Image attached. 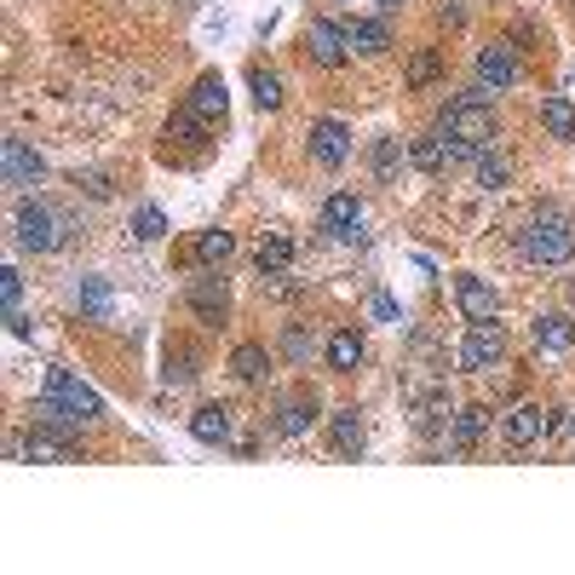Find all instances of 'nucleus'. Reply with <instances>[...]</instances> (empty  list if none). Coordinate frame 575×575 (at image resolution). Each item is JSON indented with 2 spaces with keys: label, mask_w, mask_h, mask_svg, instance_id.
Returning <instances> with one entry per match:
<instances>
[{
  "label": "nucleus",
  "mask_w": 575,
  "mask_h": 575,
  "mask_svg": "<svg viewBox=\"0 0 575 575\" xmlns=\"http://www.w3.org/2000/svg\"><path fill=\"white\" fill-rule=\"evenodd\" d=\"M437 127L455 132V139H466L472 150H489L500 139V116H495V92L484 81H472L466 92H455L444 110H437Z\"/></svg>",
  "instance_id": "f257e3e1"
},
{
  "label": "nucleus",
  "mask_w": 575,
  "mask_h": 575,
  "mask_svg": "<svg viewBox=\"0 0 575 575\" xmlns=\"http://www.w3.org/2000/svg\"><path fill=\"white\" fill-rule=\"evenodd\" d=\"M518 254H524V265H541V270L569 265V254H575V225H569V214H564V208H535V214L524 219V230H518Z\"/></svg>",
  "instance_id": "f03ea898"
},
{
  "label": "nucleus",
  "mask_w": 575,
  "mask_h": 575,
  "mask_svg": "<svg viewBox=\"0 0 575 575\" xmlns=\"http://www.w3.org/2000/svg\"><path fill=\"white\" fill-rule=\"evenodd\" d=\"M12 236H18V248H29V254H58L63 236H70V219H63L52 201H23L18 219H12Z\"/></svg>",
  "instance_id": "7ed1b4c3"
},
{
  "label": "nucleus",
  "mask_w": 575,
  "mask_h": 575,
  "mask_svg": "<svg viewBox=\"0 0 575 575\" xmlns=\"http://www.w3.org/2000/svg\"><path fill=\"white\" fill-rule=\"evenodd\" d=\"M409 156H415L420 174H432V179H449L455 167L478 161V150H472L466 139H455V132H444V127H432V132H420V139H409Z\"/></svg>",
  "instance_id": "20e7f679"
},
{
  "label": "nucleus",
  "mask_w": 575,
  "mask_h": 575,
  "mask_svg": "<svg viewBox=\"0 0 575 575\" xmlns=\"http://www.w3.org/2000/svg\"><path fill=\"white\" fill-rule=\"evenodd\" d=\"M500 357H506L500 323H466L460 346H455V368H460V375H489V368H500Z\"/></svg>",
  "instance_id": "39448f33"
},
{
  "label": "nucleus",
  "mask_w": 575,
  "mask_h": 575,
  "mask_svg": "<svg viewBox=\"0 0 575 575\" xmlns=\"http://www.w3.org/2000/svg\"><path fill=\"white\" fill-rule=\"evenodd\" d=\"M7 449H12V460H47V466H52V460H81V449L70 444V432L41 426V420L29 426V432H18Z\"/></svg>",
  "instance_id": "423d86ee"
},
{
  "label": "nucleus",
  "mask_w": 575,
  "mask_h": 575,
  "mask_svg": "<svg viewBox=\"0 0 575 575\" xmlns=\"http://www.w3.org/2000/svg\"><path fill=\"white\" fill-rule=\"evenodd\" d=\"M553 426H558V415L547 409V403H518L500 432H506V444H513V449H541L553 437Z\"/></svg>",
  "instance_id": "0eeeda50"
},
{
  "label": "nucleus",
  "mask_w": 575,
  "mask_h": 575,
  "mask_svg": "<svg viewBox=\"0 0 575 575\" xmlns=\"http://www.w3.org/2000/svg\"><path fill=\"white\" fill-rule=\"evenodd\" d=\"M306 58H311V63H323V70H346V63H351L346 23H334V18H311V23H306Z\"/></svg>",
  "instance_id": "6e6552de"
},
{
  "label": "nucleus",
  "mask_w": 575,
  "mask_h": 575,
  "mask_svg": "<svg viewBox=\"0 0 575 575\" xmlns=\"http://www.w3.org/2000/svg\"><path fill=\"white\" fill-rule=\"evenodd\" d=\"M472 76H478L489 92H506V87H518V76H524V63H518V47H513V41H489V47H478V63H472Z\"/></svg>",
  "instance_id": "1a4fd4ad"
},
{
  "label": "nucleus",
  "mask_w": 575,
  "mask_h": 575,
  "mask_svg": "<svg viewBox=\"0 0 575 575\" xmlns=\"http://www.w3.org/2000/svg\"><path fill=\"white\" fill-rule=\"evenodd\" d=\"M455 306H460L466 323H495L500 317V294H495V282L466 270V277H455Z\"/></svg>",
  "instance_id": "9d476101"
},
{
  "label": "nucleus",
  "mask_w": 575,
  "mask_h": 575,
  "mask_svg": "<svg viewBox=\"0 0 575 575\" xmlns=\"http://www.w3.org/2000/svg\"><path fill=\"white\" fill-rule=\"evenodd\" d=\"M190 311H196L201 328H225L230 323V294H225V282L214 277V270L190 282Z\"/></svg>",
  "instance_id": "9b49d317"
},
{
  "label": "nucleus",
  "mask_w": 575,
  "mask_h": 575,
  "mask_svg": "<svg viewBox=\"0 0 575 575\" xmlns=\"http://www.w3.org/2000/svg\"><path fill=\"white\" fill-rule=\"evenodd\" d=\"M306 145H311V161H323V167H346V156H351V127L346 121H311V132H306Z\"/></svg>",
  "instance_id": "f8f14e48"
},
{
  "label": "nucleus",
  "mask_w": 575,
  "mask_h": 575,
  "mask_svg": "<svg viewBox=\"0 0 575 575\" xmlns=\"http://www.w3.org/2000/svg\"><path fill=\"white\" fill-rule=\"evenodd\" d=\"M368 357V340H363V328H334L328 334V346H323V363H328V375H357Z\"/></svg>",
  "instance_id": "ddd939ff"
},
{
  "label": "nucleus",
  "mask_w": 575,
  "mask_h": 575,
  "mask_svg": "<svg viewBox=\"0 0 575 575\" xmlns=\"http://www.w3.org/2000/svg\"><path fill=\"white\" fill-rule=\"evenodd\" d=\"M317 420H323L317 391H294V397H282V403H277V420H270V426H277L282 437H306Z\"/></svg>",
  "instance_id": "4468645a"
},
{
  "label": "nucleus",
  "mask_w": 575,
  "mask_h": 575,
  "mask_svg": "<svg viewBox=\"0 0 575 575\" xmlns=\"http://www.w3.org/2000/svg\"><path fill=\"white\" fill-rule=\"evenodd\" d=\"M357 225H363V201L351 196V190H334L328 201H323V214H317V230L323 236H357Z\"/></svg>",
  "instance_id": "2eb2a0df"
},
{
  "label": "nucleus",
  "mask_w": 575,
  "mask_h": 575,
  "mask_svg": "<svg viewBox=\"0 0 575 575\" xmlns=\"http://www.w3.org/2000/svg\"><path fill=\"white\" fill-rule=\"evenodd\" d=\"M529 334H535V346L547 351V357L575 351V317H569V311H541V317L529 323Z\"/></svg>",
  "instance_id": "dca6fc26"
},
{
  "label": "nucleus",
  "mask_w": 575,
  "mask_h": 575,
  "mask_svg": "<svg viewBox=\"0 0 575 575\" xmlns=\"http://www.w3.org/2000/svg\"><path fill=\"white\" fill-rule=\"evenodd\" d=\"M230 426H236L230 403H201V409L190 415V437H196V444H208V449H225V444H230Z\"/></svg>",
  "instance_id": "f3484780"
},
{
  "label": "nucleus",
  "mask_w": 575,
  "mask_h": 575,
  "mask_svg": "<svg viewBox=\"0 0 575 575\" xmlns=\"http://www.w3.org/2000/svg\"><path fill=\"white\" fill-rule=\"evenodd\" d=\"M484 432H489V409H484V403H466V409L449 415V449L472 455V449L484 444Z\"/></svg>",
  "instance_id": "a211bd4d"
},
{
  "label": "nucleus",
  "mask_w": 575,
  "mask_h": 575,
  "mask_svg": "<svg viewBox=\"0 0 575 575\" xmlns=\"http://www.w3.org/2000/svg\"><path fill=\"white\" fill-rule=\"evenodd\" d=\"M47 391H52V397H63L70 409H81L87 420H98V415H105V403H98V391H92V386H81V380L70 375V368H47Z\"/></svg>",
  "instance_id": "6ab92c4d"
},
{
  "label": "nucleus",
  "mask_w": 575,
  "mask_h": 575,
  "mask_svg": "<svg viewBox=\"0 0 575 575\" xmlns=\"http://www.w3.org/2000/svg\"><path fill=\"white\" fill-rule=\"evenodd\" d=\"M328 437H334V455H363L368 426H363V409H357V403H346V409L328 415Z\"/></svg>",
  "instance_id": "aec40b11"
},
{
  "label": "nucleus",
  "mask_w": 575,
  "mask_h": 575,
  "mask_svg": "<svg viewBox=\"0 0 575 575\" xmlns=\"http://www.w3.org/2000/svg\"><path fill=\"white\" fill-rule=\"evenodd\" d=\"M0 161H7V185L12 190H29V185H41V174H47V161L29 150L23 139H7V150H0Z\"/></svg>",
  "instance_id": "412c9836"
},
{
  "label": "nucleus",
  "mask_w": 575,
  "mask_h": 575,
  "mask_svg": "<svg viewBox=\"0 0 575 575\" xmlns=\"http://www.w3.org/2000/svg\"><path fill=\"white\" fill-rule=\"evenodd\" d=\"M185 105H190V110H196L201 121H208V127H214V121H225V110H230L225 76H214V70H208V76H201V81L190 87V98H185Z\"/></svg>",
  "instance_id": "4be33fe9"
},
{
  "label": "nucleus",
  "mask_w": 575,
  "mask_h": 575,
  "mask_svg": "<svg viewBox=\"0 0 575 575\" xmlns=\"http://www.w3.org/2000/svg\"><path fill=\"white\" fill-rule=\"evenodd\" d=\"M444 76H449L444 52H437V47H415V52H409V70H403V87H409V92H426V87H437Z\"/></svg>",
  "instance_id": "5701e85b"
},
{
  "label": "nucleus",
  "mask_w": 575,
  "mask_h": 575,
  "mask_svg": "<svg viewBox=\"0 0 575 575\" xmlns=\"http://www.w3.org/2000/svg\"><path fill=\"white\" fill-rule=\"evenodd\" d=\"M368 167H375L380 185H391L403 167H415V156H409V145H403L397 132H386V139H375V150H368Z\"/></svg>",
  "instance_id": "b1692460"
},
{
  "label": "nucleus",
  "mask_w": 575,
  "mask_h": 575,
  "mask_svg": "<svg viewBox=\"0 0 575 575\" xmlns=\"http://www.w3.org/2000/svg\"><path fill=\"white\" fill-rule=\"evenodd\" d=\"M346 41H351V52H391V29H386V18H351L346 23Z\"/></svg>",
  "instance_id": "393cba45"
},
{
  "label": "nucleus",
  "mask_w": 575,
  "mask_h": 575,
  "mask_svg": "<svg viewBox=\"0 0 575 575\" xmlns=\"http://www.w3.org/2000/svg\"><path fill=\"white\" fill-rule=\"evenodd\" d=\"M230 375L242 380V386H259V380L270 375V351H265L259 340H242V346L230 351Z\"/></svg>",
  "instance_id": "a878e982"
},
{
  "label": "nucleus",
  "mask_w": 575,
  "mask_h": 575,
  "mask_svg": "<svg viewBox=\"0 0 575 575\" xmlns=\"http://www.w3.org/2000/svg\"><path fill=\"white\" fill-rule=\"evenodd\" d=\"M36 420H41V426H58V432H81V426H92L81 409H70V403L52 397V391H41V397H36Z\"/></svg>",
  "instance_id": "bb28decb"
},
{
  "label": "nucleus",
  "mask_w": 575,
  "mask_h": 575,
  "mask_svg": "<svg viewBox=\"0 0 575 575\" xmlns=\"http://www.w3.org/2000/svg\"><path fill=\"white\" fill-rule=\"evenodd\" d=\"M161 139H167V150H174V145H190V150H196V145H208V121H201V116L185 105L179 116H167V132H161Z\"/></svg>",
  "instance_id": "cd10ccee"
},
{
  "label": "nucleus",
  "mask_w": 575,
  "mask_h": 575,
  "mask_svg": "<svg viewBox=\"0 0 575 575\" xmlns=\"http://www.w3.org/2000/svg\"><path fill=\"white\" fill-rule=\"evenodd\" d=\"M472 167H478V190H506V185H513V156H506V150H478V161H472Z\"/></svg>",
  "instance_id": "c85d7f7f"
},
{
  "label": "nucleus",
  "mask_w": 575,
  "mask_h": 575,
  "mask_svg": "<svg viewBox=\"0 0 575 575\" xmlns=\"http://www.w3.org/2000/svg\"><path fill=\"white\" fill-rule=\"evenodd\" d=\"M248 92H254V105H259L265 116L282 110V76L265 70V63H254V70H248Z\"/></svg>",
  "instance_id": "c756f323"
},
{
  "label": "nucleus",
  "mask_w": 575,
  "mask_h": 575,
  "mask_svg": "<svg viewBox=\"0 0 575 575\" xmlns=\"http://www.w3.org/2000/svg\"><path fill=\"white\" fill-rule=\"evenodd\" d=\"M541 127H547L558 145H575V105L569 98H541Z\"/></svg>",
  "instance_id": "7c9ffc66"
},
{
  "label": "nucleus",
  "mask_w": 575,
  "mask_h": 575,
  "mask_svg": "<svg viewBox=\"0 0 575 575\" xmlns=\"http://www.w3.org/2000/svg\"><path fill=\"white\" fill-rule=\"evenodd\" d=\"M254 265H259V277H282V270L294 265V242H288V236H265Z\"/></svg>",
  "instance_id": "2f4dec72"
},
{
  "label": "nucleus",
  "mask_w": 575,
  "mask_h": 575,
  "mask_svg": "<svg viewBox=\"0 0 575 575\" xmlns=\"http://www.w3.org/2000/svg\"><path fill=\"white\" fill-rule=\"evenodd\" d=\"M230 254H236V236H230V230H201V236H196V259L208 265V270L225 265Z\"/></svg>",
  "instance_id": "473e14b6"
},
{
  "label": "nucleus",
  "mask_w": 575,
  "mask_h": 575,
  "mask_svg": "<svg viewBox=\"0 0 575 575\" xmlns=\"http://www.w3.org/2000/svg\"><path fill=\"white\" fill-rule=\"evenodd\" d=\"M161 380H167V386L196 380V351H190V346H167V368H161Z\"/></svg>",
  "instance_id": "72a5a7b5"
},
{
  "label": "nucleus",
  "mask_w": 575,
  "mask_h": 575,
  "mask_svg": "<svg viewBox=\"0 0 575 575\" xmlns=\"http://www.w3.org/2000/svg\"><path fill=\"white\" fill-rule=\"evenodd\" d=\"M132 236H139V242H161V236H167V214L145 201V208L132 214Z\"/></svg>",
  "instance_id": "f704fd0d"
},
{
  "label": "nucleus",
  "mask_w": 575,
  "mask_h": 575,
  "mask_svg": "<svg viewBox=\"0 0 575 575\" xmlns=\"http://www.w3.org/2000/svg\"><path fill=\"white\" fill-rule=\"evenodd\" d=\"M0 299H7V317H12V311H23V277H18V265L0 270Z\"/></svg>",
  "instance_id": "c9c22d12"
},
{
  "label": "nucleus",
  "mask_w": 575,
  "mask_h": 575,
  "mask_svg": "<svg viewBox=\"0 0 575 575\" xmlns=\"http://www.w3.org/2000/svg\"><path fill=\"white\" fill-rule=\"evenodd\" d=\"M81 306H87L92 317H105V311H110V288H105V282H81Z\"/></svg>",
  "instance_id": "e433bc0d"
},
{
  "label": "nucleus",
  "mask_w": 575,
  "mask_h": 575,
  "mask_svg": "<svg viewBox=\"0 0 575 575\" xmlns=\"http://www.w3.org/2000/svg\"><path fill=\"white\" fill-rule=\"evenodd\" d=\"M311 346H317V340H311L306 328H288V334H282V351H288L294 363H306V357H311Z\"/></svg>",
  "instance_id": "4c0bfd02"
},
{
  "label": "nucleus",
  "mask_w": 575,
  "mask_h": 575,
  "mask_svg": "<svg viewBox=\"0 0 575 575\" xmlns=\"http://www.w3.org/2000/svg\"><path fill=\"white\" fill-rule=\"evenodd\" d=\"M437 23H444V29H460V23H466V12L455 7V0H444V7H437Z\"/></svg>",
  "instance_id": "58836bf2"
},
{
  "label": "nucleus",
  "mask_w": 575,
  "mask_h": 575,
  "mask_svg": "<svg viewBox=\"0 0 575 575\" xmlns=\"http://www.w3.org/2000/svg\"><path fill=\"white\" fill-rule=\"evenodd\" d=\"M380 7H386V12H397V7H403V0H380Z\"/></svg>",
  "instance_id": "ea45409f"
},
{
  "label": "nucleus",
  "mask_w": 575,
  "mask_h": 575,
  "mask_svg": "<svg viewBox=\"0 0 575 575\" xmlns=\"http://www.w3.org/2000/svg\"><path fill=\"white\" fill-rule=\"evenodd\" d=\"M569 306H575V282H569Z\"/></svg>",
  "instance_id": "a19ab883"
},
{
  "label": "nucleus",
  "mask_w": 575,
  "mask_h": 575,
  "mask_svg": "<svg viewBox=\"0 0 575 575\" xmlns=\"http://www.w3.org/2000/svg\"><path fill=\"white\" fill-rule=\"evenodd\" d=\"M569 426H575V420H569Z\"/></svg>",
  "instance_id": "79ce46f5"
}]
</instances>
